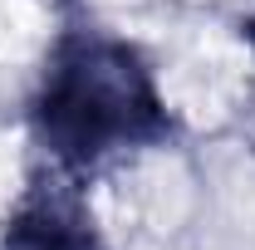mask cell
Returning <instances> with one entry per match:
<instances>
[{
	"label": "cell",
	"mask_w": 255,
	"mask_h": 250,
	"mask_svg": "<svg viewBox=\"0 0 255 250\" xmlns=\"http://www.w3.org/2000/svg\"><path fill=\"white\" fill-rule=\"evenodd\" d=\"M30 142L64 177L172 147L182 118L137 39L108 30L89 0H54V34L25 103Z\"/></svg>",
	"instance_id": "6da1fadb"
},
{
	"label": "cell",
	"mask_w": 255,
	"mask_h": 250,
	"mask_svg": "<svg viewBox=\"0 0 255 250\" xmlns=\"http://www.w3.org/2000/svg\"><path fill=\"white\" fill-rule=\"evenodd\" d=\"M0 250H108L79 177L39 162L0 216Z\"/></svg>",
	"instance_id": "7a4b0ae2"
},
{
	"label": "cell",
	"mask_w": 255,
	"mask_h": 250,
	"mask_svg": "<svg viewBox=\"0 0 255 250\" xmlns=\"http://www.w3.org/2000/svg\"><path fill=\"white\" fill-rule=\"evenodd\" d=\"M241 39H246V49H251V59H255V10L241 20ZM246 132H251V142H255V74H251V89H246Z\"/></svg>",
	"instance_id": "3957f363"
}]
</instances>
